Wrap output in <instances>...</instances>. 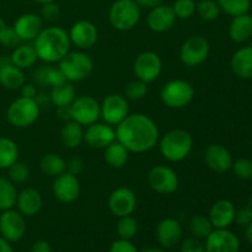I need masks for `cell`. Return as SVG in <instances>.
Returning a JSON list of instances; mask_svg holds the SVG:
<instances>
[{"mask_svg":"<svg viewBox=\"0 0 252 252\" xmlns=\"http://www.w3.org/2000/svg\"><path fill=\"white\" fill-rule=\"evenodd\" d=\"M116 139L125 145L129 153L142 154L157 147L160 130L149 116L129 113L120 125L116 126Z\"/></svg>","mask_w":252,"mask_h":252,"instance_id":"6da1fadb","label":"cell"},{"mask_svg":"<svg viewBox=\"0 0 252 252\" xmlns=\"http://www.w3.org/2000/svg\"><path fill=\"white\" fill-rule=\"evenodd\" d=\"M39 61L47 64L59 63L70 52V38L66 30L59 26H49L32 42Z\"/></svg>","mask_w":252,"mask_h":252,"instance_id":"7a4b0ae2","label":"cell"},{"mask_svg":"<svg viewBox=\"0 0 252 252\" xmlns=\"http://www.w3.org/2000/svg\"><path fill=\"white\" fill-rule=\"evenodd\" d=\"M159 150L161 157L170 162H180L186 159L193 148V137L185 129H171L160 137Z\"/></svg>","mask_w":252,"mask_h":252,"instance_id":"3957f363","label":"cell"},{"mask_svg":"<svg viewBox=\"0 0 252 252\" xmlns=\"http://www.w3.org/2000/svg\"><path fill=\"white\" fill-rule=\"evenodd\" d=\"M142 17V7L134 0H115L108 11L111 26L117 31H130Z\"/></svg>","mask_w":252,"mask_h":252,"instance_id":"277c9868","label":"cell"},{"mask_svg":"<svg viewBox=\"0 0 252 252\" xmlns=\"http://www.w3.org/2000/svg\"><path fill=\"white\" fill-rule=\"evenodd\" d=\"M58 68L69 83H79L93 74L94 61L84 51L69 52L58 63Z\"/></svg>","mask_w":252,"mask_h":252,"instance_id":"5b68a950","label":"cell"},{"mask_svg":"<svg viewBox=\"0 0 252 252\" xmlns=\"http://www.w3.org/2000/svg\"><path fill=\"white\" fill-rule=\"evenodd\" d=\"M41 107L36 98L21 96L9 105L6 110V120L12 127L27 128L37 122Z\"/></svg>","mask_w":252,"mask_h":252,"instance_id":"8992f818","label":"cell"},{"mask_svg":"<svg viewBox=\"0 0 252 252\" xmlns=\"http://www.w3.org/2000/svg\"><path fill=\"white\" fill-rule=\"evenodd\" d=\"M194 98V88L182 79H174L165 84L160 90V100L166 107L180 110L189 106Z\"/></svg>","mask_w":252,"mask_h":252,"instance_id":"52a82bcc","label":"cell"},{"mask_svg":"<svg viewBox=\"0 0 252 252\" xmlns=\"http://www.w3.org/2000/svg\"><path fill=\"white\" fill-rule=\"evenodd\" d=\"M69 113L71 121L83 127H88L100 120V102L91 95L76 96L73 103L69 106Z\"/></svg>","mask_w":252,"mask_h":252,"instance_id":"ba28073f","label":"cell"},{"mask_svg":"<svg viewBox=\"0 0 252 252\" xmlns=\"http://www.w3.org/2000/svg\"><path fill=\"white\" fill-rule=\"evenodd\" d=\"M211 53V46L207 38L199 34L189 37L180 48V61L189 68H196L207 61Z\"/></svg>","mask_w":252,"mask_h":252,"instance_id":"9c48e42d","label":"cell"},{"mask_svg":"<svg viewBox=\"0 0 252 252\" xmlns=\"http://www.w3.org/2000/svg\"><path fill=\"white\" fill-rule=\"evenodd\" d=\"M148 185L153 191L160 194L175 193L180 187V179L177 172L166 165H157L152 167L147 176Z\"/></svg>","mask_w":252,"mask_h":252,"instance_id":"30bf717a","label":"cell"},{"mask_svg":"<svg viewBox=\"0 0 252 252\" xmlns=\"http://www.w3.org/2000/svg\"><path fill=\"white\" fill-rule=\"evenodd\" d=\"M162 71V61L158 53L145 51L138 54L133 62V73L135 79L145 84L157 80Z\"/></svg>","mask_w":252,"mask_h":252,"instance_id":"8fae6325","label":"cell"},{"mask_svg":"<svg viewBox=\"0 0 252 252\" xmlns=\"http://www.w3.org/2000/svg\"><path fill=\"white\" fill-rule=\"evenodd\" d=\"M101 120L110 126H118L129 115V103L125 95L110 94L100 103Z\"/></svg>","mask_w":252,"mask_h":252,"instance_id":"7c38bea8","label":"cell"},{"mask_svg":"<svg viewBox=\"0 0 252 252\" xmlns=\"http://www.w3.org/2000/svg\"><path fill=\"white\" fill-rule=\"evenodd\" d=\"M26 234V220L17 209H6L0 214V235L14 244L21 240Z\"/></svg>","mask_w":252,"mask_h":252,"instance_id":"4fadbf2b","label":"cell"},{"mask_svg":"<svg viewBox=\"0 0 252 252\" xmlns=\"http://www.w3.org/2000/svg\"><path fill=\"white\" fill-rule=\"evenodd\" d=\"M137 204V194L129 187H118L108 197V209L117 218L132 216Z\"/></svg>","mask_w":252,"mask_h":252,"instance_id":"5bb4252c","label":"cell"},{"mask_svg":"<svg viewBox=\"0 0 252 252\" xmlns=\"http://www.w3.org/2000/svg\"><path fill=\"white\" fill-rule=\"evenodd\" d=\"M52 191L57 201L64 204H70L80 196V181L78 176L65 171L59 176L54 177Z\"/></svg>","mask_w":252,"mask_h":252,"instance_id":"9a60e30c","label":"cell"},{"mask_svg":"<svg viewBox=\"0 0 252 252\" xmlns=\"http://www.w3.org/2000/svg\"><path fill=\"white\" fill-rule=\"evenodd\" d=\"M70 43L80 51L90 49L97 43L98 30L95 24L88 20H79L71 25L68 32Z\"/></svg>","mask_w":252,"mask_h":252,"instance_id":"2e32d148","label":"cell"},{"mask_svg":"<svg viewBox=\"0 0 252 252\" xmlns=\"http://www.w3.org/2000/svg\"><path fill=\"white\" fill-rule=\"evenodd\" d=\"M206 252H240V240L229 229H214L204 240Z\"/></svg>","mask_w":252,"mask_h":252,"instance_id":"e0dca14e","label":"cell"},{"mask_svg":"<svg viewBox=\"0 0 252 252\" xmlns=\"http://www.w3.org/2000/svg\"><path fill=\"white\" fill-rule=\"evenodd\" d=\"M155 236L162 249L171 250L180 245L184 238V229L181 223L175 218H164L159 221L155 229Z\"/></svg>","mask_w":252,"mask_h":252,"instance_id":"ac0fdd59","label":"cell"},{"mask_svg":"<svg viewBox=\"0 0 252 252\" xmlns=\"http://www.w3.org/2000/svg\"><path fill=\"white\" fill-rule=\"evenodd\" d=\"M116 140V129L105 122H95L84 130V142L94 149H105Z\"/></svg>","mask_w":252,"mask_h":252,"instance_id":"d6986e66","label":"cell"},{"mask_svg":"<svg viewBox=\"0 0 252 252\" xmlns=\"http://www.w3.org/2000/svg\"><path fill=\"white\" fill-rule=\"evenodd\" d=\"M12 29L16 32L20 41L29 43V42H33L34 38L41 33L43 30V20L39 15L27 12V14L20 15L15 20Z\"/></svg>","mask_w":252,"mask_h":252,"instance_id":"ffe728a7","label":"cell"},{"mask_svg":"<svg viewBox=\"0 0 252 252\" xmlns=\"http://www.w3.org/2000/svg\"><path fill=\"white\" fill-rule=\"evenodd\" d=\"M204 162L212 171L217 174H225L233 166V155L224 145L214 143L209 144L204 152Z\"/></svg>","mask_w":252,"mask_h":252,"instance_id":"44dd1931","label":"cell"},{"mask_svg":"<svg viewBox=\"0 0 252 252\" xmlns=\"http://www.w3.org/2000/svg\"><path fill=\"white\" fill-rule=\"evenodd\" d=\"M176 21L177 17L174 10L166 4H160L150 9L147 16L148 27L155 33H164L170 31L175 26Z\"/></svg>","mask_w":252,"mask_h":252,"instance_id":"7402d4cb","label":"cell"},{"mask_svg":"<svg viewBox=\"0 0 252 252\" xmlns=\"http://www.w3.org/2000/svg\"><path fill=\"white\" fill-rule=\"evenodd\" d=\"M236 208L229 199H219L209 209L208 218L214 229H228L235 221Z\"/></svg>","mask_w":252,"mask_h":252,"instance_id":"603a6c76","label":"cell"},{"mask_svg":"<svg viewBox=\"0 0 252 252\" xmlns=\"http://www.w3.org/2000/svg\"><path fill=\"white\" fill-rule=\"evenodd\" d=\"M15 207L24 217H34L41 212L43 207V198H42L41 192L32 187L21 189L17 193Z\"/></svg>","mask_w":252,"mask_h":252,"instance_id":"cb8c5ba5","label":"cell"},{"mask_svg":"<svg viewBox=\"0 0 252 252\" xmlns=\"http://www.w3.org/2000/svg\"><path fill=\"white\" fill-rule=\"evenodd\" d=\"M26 83V76L22 69L11 62H1L0 65V86L6 90H19Z\"/></svg>","mask_w":252,"mask_h":252,"instance_id":"d4e9b609","label":"cell"},{"mask_svg":"<svg viewBox=\"0 0 252 252\" xmlns=\"http://www.w3.org/2000/svg\"><path fill=\"white\" fill-rule=\"evenodd\" d=\"M230 66L240 79H252V46L239 48L231 57Z\"/></svg>","mask_w":252,"mask_h":252,"instance_id":"484cf974","label":"cell"},{"mask_svg":"<svg viewBox=\"0 0 252 252\" xmlns=\"http://www.w3.org/2000/svg\"><path fill=\"white\" fill-rule=\"evenodd\" d=\"M229 37L235 43H244L252 37V15L243 14L233 17L228 29Z\"/></svg>","mask_w":252,"mask_h":252,"instance_id":"4316f807","label":"cell"},{"mask_svg":"<svg viewBox=\"0 0 252 252\" xmlns=\"http://www.w3.org/2000/svg\"><path fill=\"white\" fill-rule=\"evenodd\" d=\"M33 80L34 83L42 88H53V86L59 85V84L64 83L65 78H64L63 73L58 66H54L53 64L44 63L43 65L38 66L33 73Z\"/></svg>","mask_w":252,"mask_h":252,"instance_id":"83f0119b","label":"cell"},{"mask_svg":"<svg viewBox=\"0 0 252 252\" xmlns=\"http://www.w3.org/2000/svg\"><path fill=\"white\" fill-rule=\"evenodd\" d=\"M9 61L14 65L19 66L20 69L25 70V69H30L34 66V64L38 61V57H37V53L32 44L22 43L12 49V53L10 56Z\"/></svg>","mask_w":252,"mask_h":252,"instance_id":"f1b7e54d","label":"cell"},{"mask_svg":"<svg viewBox=\"0 0 252 252\" xmlns=\"http://www.w3.org/2000/svg\"><path fill=\"white\" fill-rule=\"evenodd\" d=\"M75 97L76 90L73 83H69V81H64L59 85L53 86L51 89V95H49L51 102L58 108L69 107L75 100Z\"/></svg>","mask_w":252,"mask_h":252,"instance_id":"f546056e","label":"cell"},{"mask_svg":"<svg viewBox=\"0 0 252 252\" xmlns=\"http://www.w3.org/2000/svg\"><path fill=\"white\" fill-rule=\"evenodd\" d=\"M103 150H105V161L112 169H122L129 160V150L121 144L117 139Z\"/></svg>","mask_w":252,"mask_h":252,"instance_id":"4dcf8cb0","label":"cell"},{"mask_svg":"<svg viewBox=\"0 0 252 252\" xmlns=\"http://www.w3.org/2000/svg\"><path fill=\"white\" fill-rule=\"evenodd\" d=\"M62 144L68 149H75L84 142V128L79 123L69 120L61 130Z\"/></svg>","mask_w":252,"mask_h":252,"instance_id":"1f68e13d","label":"cell"},{"mask_svg":"<svg viewBox=\"0 0 252 252\" xmlns=\"http://www.w3.org/2000/svg\"><path fill=\"white\" fill-rule=\"evenodd\" d=\"M39 169L44 175L57 177L66 171V161L56 153H49L39 160Z\"/></svg>","mask_w":252,"mask_h":252,"instance_id":"d6a6232c","label":"cell"},{"mask_svg":"<svg viewBox=\"0 0 252 252\" xmlns=\"http://www.w3.org/2000/svg\"><path fill=\"white\" fill-rule=\"evenodd\" d=\"M19 147L12 139L0 137V170H7L19 160Z\"/></svg>","mask_w":252,"mask_h":252,"instance_id":"836d02e7","label":"cell"},{"mask_svg":"<svg viewBox=\"0 0 252 252\" xmlns=\"http://www.w3.org/2000/svg\"><path fill=\"white\" fill-rule=\"evenodd\" d=\"M16 185L7 177H0V211L14 208L17 198Z\"/></svg>","mask_w":252,"mask_h":252,"instance_id":"e575fe53","label":"cell"},{"mask_svg":"<svg viewBox=\"0 0 252 252\" xmlns=\"http://www.w3.org/2000/svg\"><path fill=\"white\" fill-rule=\"evenodd\" d=\"M189 233L192 236L198 240H206L212 231L214 230V226L212 225L211 220L208 217L206 216H194L193 218L189 220Z\"/></svg>","mask_w":252,"mask_h":252,"instance_id":"d590c367","label":"cell"},{"mask_svg":"<svg viewBox=\"0 0 252 252\" xmlns=\"http://www.w3.org/2000/svg\"><path fill=\"white\" fill-rule=\"evenodd\" d=\"M139 230V225H138L137 219L133 218V216L122 217L118 218L117 226H116V231H117L118 238L122 240H130L135 238Z\"/></svg>","mask_w":252,"mask_h":252,"instance_id":"8d00e7d4","label":"cell"},{"mask_svg":"<svg viewBox=\"0 0 252 252\" xmlns=\"http://www.w3.org/2000/svg\"><path fill=\"white\" fill-rule=\"evenodd\" d=\"M221 11L231 17L248 14L251 7V0H216Z\"/></svg>","mask_w":252,"mask_h":252,"instance_id":"74e56055","label":"cell"},{"mask_svg":"<svg viewBox=\"0 0 252 252\" xmlns=\"http://www.w3.org/2000/svg\"><path fill=\"white\" fill-rule=\"evenodd\" d=\"M220 7L216 0H201L196 5V12L204 21H214L220 14Z\"/></svg>","mask_w":252,"mask_h":252,"instance_id":"f35d334b","label":"cell"},{"mask_svg":"<svg viewBox=\"0 0 252 252\" xmlns=\"http://www.w3.org/2000/svg\"><path fill=\"white\" fill-rule=\"evenodd\" d=\"M31 176V171H30V167L27 166L26 162L19 161L11 165V166L7 169V179L15 185H22L25 182H27Z\"/></svg>","mask_w":252,"mask_h":252,"instance_id":"ab89813d","label":"cell"},{"mask_svg":"<svg viewBox=\"0 0 252 252\" xmlns=\"http://www.w3.org/2000/svg\"><path fill=\"white\" fill-rule=\"evenodd\" d=\"M148 94V84L143 83V81L135 80L129 81L125 88V96L127 100L132 101H139L145 97Z\"/></svg>","mask_w":252,"mask_h":252,"instance_id":"60d3db41","label":"cell"},{"mask_svg":"<svg viewBox=\"0 0 252 252\" xmlns=\"http://www.w3.org/2000/svg\"><path fill=\"white\" fill-rule=\"evenodd\" d=\"M196 5L197 2L194 0H176L171 5V7L177 19L186 20L194 15V12H196Z\"/></svg>","mask_w":252,"mask_h":252,"instance_id":"b9f144b4","label":"cell"},{"mask_svg":"<svg viewBox=\"0 0 252 252\" xmlns=\"http://www.w3.org/2000/svg\"><path fill=\"white\" fill-rule=\"evenodd\" d=\"M231 170L234 171L238 179L240 180H251L252 179V161L249 159H241L233 161V166Z\"/></svg>","mask_w":252,"mask_h":252,"instance_id":"7bdbcfd3","label":"cell"},{"mask_svg":"<svg viewBox=\"0 0 252 252\" xmlns=\"http://www.w3.org/2000/svg\"><path fill=\"white\" fill-rule=\"evenodd\" d=\"M180 252H206L204 244H202V240L193 238L182 239L180 243Z\"/></svg>","mask_w":252,"mask_h":252,"instance_id":"ee69618b","label":"cell"},{"mask_svg":"<svg viewBox=\"0 0 252 252\" xmlns=\"http://www.w3.org/2000/svg\"><path fill=\"white\" fill-rule=\"evenodd\" d=\"M42 17L47 21H54L59 17L61 15V7H59L58 4H56L54 1L51 2H46V4L42 5V10H41Z\"/></svg>","mask_w":252,"mask_h":252,"instance_id":"f6af8a7d","label":"cell"},{"mask_svg":"<svg viewBox=\"0 0 252 252\" xmlns=\"http://www.w3.org/2000/svg\"><path fill=\"white\" fill-rule=\"evenodd\" d=\"M0 44H2L6 48H12L14 49L15 47H17L19 44H21V41L17 37L16 32L14 31L12 27H7V30L5 31L4 36H2L1 41H0Z\"/></svg>","mask_w":252,"mask_h":252,"instance_id":"bcb514c9","label":"cell"},{"mask_svg":"<svg viewBox=\"0 0 252 252\" xmlns=\"http://www.w3.org/2000/svg\"><path fill=\"white\" fill-rule=\"evenodd\" d=\"M108 252H139L138 249L135 248L134 244L130 240H122V239H118V240L113 241L112 245H111L110 251Z\"/></svg>","mask_w":252,"mask_h":252,"instance_id":"7dc6e473","label":"cell"},{"mask_svg":"<svg viewBox=\"0 0 252 252\" xmlns=\"http://www.w3.org/2000/svg\"><path fill=\"white\" fill-rule=\"evenodd\" d=\"M252 221V214L250 213V211H249L248 208H241V209H236V214H235V221L234 223H236L238 225L243 226V228H245L248 224H250Z\"/></svg>","mask_w":252,"mask_h":252,"instance_id":"c3c4849f","label":"cell"},{"mask_svg":"<svg viewBox=\"0 0 252 252\" xmlns=\"http://www.w3.org/2000/svg\"><path fill=\"white\" fill-rule=\"evenodd\" d=\"M66 171L75 175V176L80 175L81 172L84 171L83 160L79 159V158H73L71 160H69V161L66 162Z\"/></svg>","mask_w":252,"mask_h":252,"instance_id":"681fc988","label":"cell"},{"mask_svg":"<svg viewBox=\"0 0 252 252\" xmlns=\"http://www.w3.org/2000/svg\"><path fill=\"white\" fill-rule=\"evenodd\" d=\"M20 90H21V96H24V97L37 98V94L38 93H37L36 84L25 83Z\"/></svg>","mask_w":252,"mask_h":252,"instance_id":"f907efd6","label":"cell"},{"mask_svg":"<svg viewBox=\"0 0 252 252\" xmlns=\"http://www.w3.org/2000/svg\"><path fill=\"white\" fill-rule=\"evenodd\" d=\"M31 252H52V246L47 240H37L32 245Z\"/></svg>","mask_w":252,"mask_h":252,"instance_id":"816d5d0a","label":"cell"},{"mask_svg":"<svg viewBox=\"0 0 252 252\" xmlns=\"http://www.w3.org/2000/svg\"><path fill=\"white\" fill-rule=\"evenodd\" d=\"M140 7H145V9H153V7L158 6V5L162 4L164 0H134Z\"/></svg>","mask_w":252,"mask_h":252,"instance_id":"f5cc1de1","label":"cell"},{"mask_svg":"<svg viewBox=\"0 0 252 252\" xmlns=\"http://www.w3.org/2000/svg\"><path fill=\"white\" fill-rule=\"evenodd\" d=\"M0 252H14V250H12L11 243L5 240L1 235H0Z\"/></svg>","mask_w":252,"mask_h":252,"instance_id":"db71d44e","label":"cell"},{"mask_svg":"<svg viewBox=\"0 0 252 252\" xmlns=\"http://www.w3.org/2000/svg\"><path fill=\"white\" fill-rule=\"evenodd\" d=\"M244 229H245V230H244V235H245L246 241L252 245V221L250 224H248Z\"/></svg>","mask_w":252,"mask_h":252,"instance_id":"11a10c76","label":"cell"},{"mask_svg":"<svg viewBox=\"0 0 252 252\" xmlns=\"http://www.w3.org/2000/svg\"><path fill=\"white\" fill-rule=\"evenodd\" d=\"M7 27H9V26L6 25V22H5L4 20L0 17V41H1L2 36H4V33H5V31L7 30Z\"/></svg>","mask_w":252,"mask_h":252,"instance_id":"9f6ffc18","label":"cell"},{"mask_svg":"<svg viewBox=\"0 0 252 252\" xmlns=\"http://www.w3.org/2000/svg\"><path fill=\"white\" fill-rule=\"evenodd\" d=\"M139 252H164V251H162L161 249H158V248H145Z\"/></svg>","mask_w":252,"mask_h":252,"instance_id":"6f0895ef","label":"cell"},{"mask_svg":"<svg viewBox=\"0 0 252 252\" xmlns=\"http://www.w3.org/2000/svg\"><path fill=\"white\" fill-rule=\"evenodd\" d=\"M246 208H248L249 211H250V213L252 214V194L250 196V198H249L248 204H246Z\"/></svg>","mask_w":252,"mask_h":252,"instance_id":"680465c9","label":"cell"},{"mask_svg":"<svg viewBox=\"0 0 252 252\" xmlns=\"http://www.w3.org/2000/svg\"><path fill=\"white\" fill-rule=\"evenodd\" d=\"M33 1L38 2V4H41V5H43V4H46V2H51V1H54V0H33Z\"/></svg>","mask_w":252,"mask_h":252,"instance_id":"91938a15","label":"cell"},{"mask_svg":"<svg viewBox=\"0 0 252 252\" xmlns=\"http://www.w3.org/2000/svg\"><path fill=\"white\" fill-rule=\"evenodd\" d=\"M1 62H2V59H1V57H0V65H1Z\"/></svg>","mask_w":252,"mask_h":252,"instance_id":"94428289","label":"cell"},{"mask_svg":"<svg viewBox=\"0 0 252 252\" xmlns=\"http://www.w3.org/2000/svg\"><path fill=\"white\" fill-rule=\"evenodd\" d=\"M75 1H83V0H75Z\"/></svg>","mask_w":252,"mask_h":252,"instance_id":"6125c7cd","label":"cell"},{"mask_svg":"<svg viewBox=\"0 0 252 252\" xmlns=\"http://www.w3.org/2000/svg\"><path fill=\"white\" fill-rule=\"evenodd\" d=\"M165 252V251H164ZM167 252H174V251H167Z\"/></svg>","mask_w":252,"mask_h":252,"instance_id":"be15d7a7","label":"cell"}]
</instances>
